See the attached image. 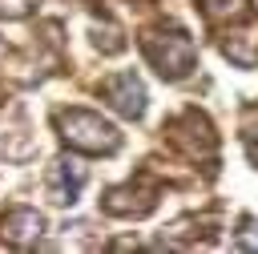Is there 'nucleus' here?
Listing matches in <instances>:
<instances>
[{"mask_svg":"<svg viewBox=\"0 0 258 254\" xmlns=\"http://www.w3.org/2000/svg\"><path fill=\"white\" fill-rule=\"evenodd\" d=\"M56 129L60 141L77 153H117L121 149V133L89 109H56Z\"/></svg>","mask_w":258,"mask_h":254,"instance_id":"1","label":"nucleus"},{"mask_svg":"<svg viewBox=\"0 0 258 254\" xmlns=\"http://www.w3.org/2000/svg\"><path fill=\"white\" fill-rule=\"evenodd\" d=\"M141 52H145V60H149L165 81H181V77H189L194 60H198V48H194V40H189L181 28L145 32V36H141Z\"/></svg>","mask_w":258,"mask_h":254,"instance_id":"2","label":"nucleus"},{"mask_svg":"<svg viewBox=\"0 0 258 254\" xmlns=\"http://www.w3.org/2000/svg\"><path fill=\"white\" fill-rule=\"evenodd\" d=\"M169 141L177 149H185V157H194V161H214V153H218L214 129L198 109H185L177 121H169Z\"/></svg>","mask_w":258,"mask_h":254,"instance_id":"3","label":"nucleus"},{"mask_svg":"<svg viewBox=\"0 0 258 254\" xmlns=\"http://www.w3.org/2000/svg\"><path fill=\"white\" fill-rule=\"evenodd\" d=\"M101 206H105V214H113V218H145V214L157 206V181L137 177V181H125V185H113Z\"/></svg>","mask_w":258,"mask_h":254,"instance_id":"4","label":"nucleus"},{"mask_svg":"<svg viewBox=\"0 0 258 254\" xmlns=\"http://www.w3.org/2000/svg\"><path fill=\"white\" fill-rule=\"evenodd\" d=\"M101 97L121 113V117H141L145 113V85L133 73H117L101 81Z\"/></svg>","mask_w":258,"mask_h":254,"instance_id":"5","label":"nucleus"},{"mask_svg":"<svg viewBox=\"0 0 258 254\" xmlns=\"http://www.w3.org/2000/svg\"><path fill=\"white\" fill-rule=\"evenodd\" d=\"M4 238L8 242H16V246H28V242H36L40 238V230H44V218L32 210V206H12L8 214H4Z\"/></svg>","mask_w":258,"mask_h":254,"instance_id":"6","label":"nucleus"},{"mask_svg":"<svg viewBox=\"0 0 258 254\" xmlns=\"http://www.w3.org/2000/svg\"><path fill=\"white\" fill-rule=\"evenodd\" d=\"M81 185H85V165H77V161H56V165H52V185H48V194H52L56 206H73L77 194H81Z\"/></svg>","mask_w":258,"mask_h":254,"instance_id":"7","label":"nucleus"},{"mask_svg":"<svg viewBox=\"0 0 258 254\" xmlns=\"http://www.w3.org/2000/svg\"><path fill=\"white\" fill-rule=\"evenodd\" d=\"M198 4H202V12L210 20H238L250 8V0H198Z\"/></svg>","mask_w":258,"mask_h":254,"instance_id":"8","label":"nucleus"},{"mask_svg":"<svg viewBox=\"0 0 258 254\" xmlns=\"http://www.w3.org/2000/svg\"><path fill=\"white\" fill-rule=\"evenodd\" d=\"M242 145H246L250 161L258 165V109H250V113H246V125H242Z\"/></svg>","mask_w":258,"mask_h":254,"instance_id":"9","label":"nucleus"},{"mask_svg":"<svg viewBox=\"0 0 258 254\" xmlns=\"http://www.w3.org/2000/svg\"><path fill=\"white\" fill-rule=\"evenodd\" d=\"M234 246L238 250H258V218H246L242 230L234 234Z\"/></svg>","mask_w":258,"mask_h":254,"instance_id":"10","label":"nucleus"},{"mask_svg":"<svg viewBox=\"0 0 258 254\" xmlns=\"http://www.w3.org/2000/svg\"><path fill=\"white\" fill-rule=\"evenodd\" d=\"M40 0H0V20H20L36 8Z\"/></svg>","mask_w":258,"mask_h":254,"instance_id":"11","label":"nucleus"}]
</instances>
